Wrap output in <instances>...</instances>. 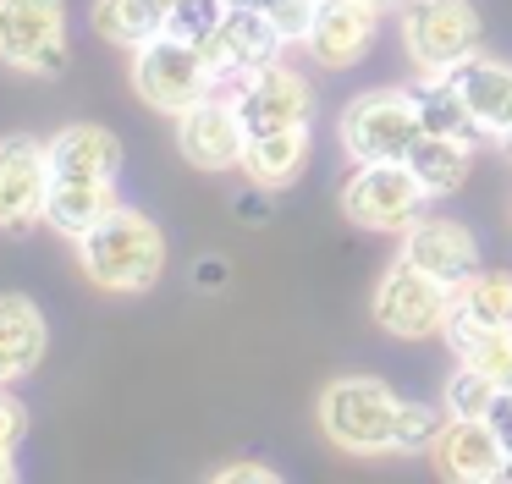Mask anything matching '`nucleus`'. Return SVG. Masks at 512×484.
I'll list each match as a JSON object with an SVG mask.
<instances>
[{
  "label": "nucleus",
  "mask_w": 512,
  "mask_h": 484,
  "mask_svg": "<svg viewBox=\"0 0 512 484\" xmlns=\"http://www.w3.org/2000/svg\"><path fill=\"white\" fill-rule=\"evenodd\" d=\"M320 424L331 446L353 451V457H375V451H430L446 418L419 402H402L375 374H342L320 396Z\"/></svg>",
  "instance_id": "nucleus-1"
},
{
  "label": "nucleus",
  "mask_w": 512,
  "mask_h": 484,
  "mask_svg": "<svg viewBox=\"0 0 512 484\" xmlns=\"http://www.w3.org/2000/svg\"><path fill=\"white\" fill-rule=\"evenodd\" d=\"M78 259H83V275H89L94 286L138 297L160 281V270H166V231H160L144 209L116 204L100 226L78 237Z\"/></svg>",
  "instance_id": "nucleus-2"
},
{
  "label": "nucleus",
  "mask_w": 512,
  "mask_h": 484,
  "mask_svg": "<svg viewBox=\"0 0 512 484\" xmlns=\"http://www.w3.org/2000/svg\"><path fill=\"white\" fill-rule=\"evenodd\" d=\"M133 88L149 110L182 116V110H193L199 99L215 94V66L204 55V44L177 39V33H155L133 55Z\"/></svg>",
  "instance_id": "nucleus-3"
},
{
  "label": "nucleus",
  "mask_w": 512,
  "mask_h": 484,
  "mask_svg": "<svg viewBox=\"0 0 512 484\" xmlns=\"http://www.w3.org/2000/svg\"><path fill=\"white\" fill-rule=\"evenodd\" d=\"M402 44L424 77L452 72L485 50V22L468 0H402Z\"/></svg>",
  "instance_id": "nucleus-4"
},
{
  "label": "nucleus",
  "mask_w": 512,
  "mask_h": 484,
  "mask_svg": "<svg viewBox=\"0 0 512 484\" xmlns=\"http://www.w3.org/2000/svg\"><path fill=\"white\" fill-rule=\"evenodd\" d=\"M452 308H457V292L441 275L419 270L413 259H397L375 281V319H380V330H391V336H402V341L446 336Z\"/></svg>",
  "instance_id": "nucleus-5"
},
{
  "label": "nucleus",
  "mask_w": 512,
  "mask_h": 484,
  "mask_svg": "<svg viewBox=\"0 0 512 484\" xmlns=\"http://www.w3.org/2000/svg\"><path fill=\"white\" fill-rule=\"evenodd\" d=\"M424 138V116L419 99L402 94V88H375V94H358L342 110V143L358 165L369 160H408L413 143Z\"/></svg>",
  "instance_id": "nucleus-6"
},
{
  "label": "nucleus",
  "mask_w": 512,
  "mask_h": 484,
  "mask_svg": "<svg viewBox=\"0 0 512 484\" xmlns=\"http://www.w3.org/2000/svg\"><path fill=\"white\" fill-rule=\"evenodd\" d=\"M424 204L430 193L408 160H369L342 187V215L364 231H408L424 215Z\"/></svg>",
  "instance_id": "nucleus-7"
},
{
  "label": "nucleus",
  "mask_w": 512,
  "mask_h": 484,
  "mask_svg": "<svg viewBox=\"0 0 512 484\" xmlns=\"http://www.w3.org/2000/svg\"><path fill=\"white\" fill-rule=\"evenodd\" d=\"M0 61L28 77H61L67 72V6L0 0Z\"/></svg>",
  "instance_id": "nucleus-8"
},
{
  "label": "nucleus",
  "mask_w": 512,
  "mask_h": 484,
  "mask_svg": "<svg viewBox=\"0 0 512 484\" xmlns=\"http://www.w3.org/2000/svg\"><path fill=\"white\" fill-rule=\"evenodd\" d=\"M281 33H276V22L265 17L259 6H226V17H221V28L210 33V44H204V55H210V66H215V94H226V88H243V77H254L259 66H270V61H281ZM232 99V94H226Z\"/></svg>",
  "instance_id": "nucleus-9"
},
{
  "label": "nucleus",
  "mask_w": 512,
  "mask_h": 484,
  "mask_svg": "<svg viewBox=\"0 0 512 484\" xmlns=\"http://www.w3.org/2000/svg\"><path fill=\"white\" fill-rule=\"evenodd\" d=\"M50 149L28 132L0 138V231H28L50 204Z\"/></svg>",
  "instance_id": "nucleus-10"
},
{
  "label": "nucleus",
  "mask_w": 512,
  "mask_h": 484,
  "mask_svg": "<svg viewBox=\"0 0 512 484\" xmlns=\"http://www.w3.org/2000/svg\"><path fill=\"white\" fill-rule=\"evenodd\" d=\"M232 99H237V116H243L248 138L254 132H281V127H309L314 121V88L287 61H270L254 77H243V88Z\"/></svg>",
  "instance_id": "nucleus-11"
},
{
  "label": "nucleus",
  "mask_w": 512,
  "mask_h": 484,
  "mask_svg": "<svg viewBox=\"0 0 512 484\" xmlns=\"http://www.w3.org/2000/svg\"><path fill=\"white\" fill-rule=\"evenodd\" d=\"M177 149H182V160L199 165V171H232V165H243L248 127H243V116H237V99L210 94L193 110H182L177 116Z\"/></svg>",
  "instance_id": "nucleus-12"
},
{
  "label": "nucleus",
  "mask_w": 512,
  "mask_h": 484,
  "mask_svg": "<svg viewBox=\"0 0 512 484\" xmlns=\"http://www.w3.org/2000/svg\"><path fill=\"white\" fill-rule=\"evenodd\" d=\"M402 259H413L419 270L441 275L446 286H463L468 275L479 270V242L463 220H446V215H419L402 237Z\"/></svg>",
  "instance_id": "nucleus-13"
},
{
  "label": "nucleus",
  "mask_w": 512,
  "mask_h": 484,
  "mask_svg": "<svg viewBox=\"0 0 512 484\" xmlns=\"http://www.w3.org/2000/svg\"><path fill=\"white\" fill-rule=\"evenodd\" d=\"M375 6H364V0H320V11H314V28H309V55L325 66V72H347V66H358L369 55V44H375Z\"/></svg>",
  "instance_id": "nucleus-14"
},
{
  "label": "nucleus",
  "mask_w": 512,
  "mask_h": 484,
  "mask_svg": "<svg viewBox=\"0 0 512 484\" xmlns=\"http://www.w3.org/2000/svg\"><path fill=\"white\" fill-rule=\"evenodd\" d=\"M435 468L446 479H501L507 473V446L490 429V418H446L441 435H435Z\"/></svg>",
  "instance_id": "nucleus-15"
},
{
  "label": "nucleus",
  "mask_w": 512,
  "mask_h": 484,
  "mask_svg": "<svg viewBox=\"0 0 512 484\" xmlns=\"http://www.w3.org/2000/svg\"><path fill=\"white\" fill-rule=\"evenodd\" d=\"M45 149L56 182H116V171H122V138L111 127H94V121L61 127Z\"/></svg>",
  "instance_id": "nucleus-16"
},
{
  "label": "nucleus",
  "mask_w": 512,
  "mask_h": 484,
  "mask_svg": "<svg viewBox=\"0 0 512 484\" xmlns=\"http://www.w3.org/2000/svg\"><path fill=\"white\" fill-rule=\"evenodd\" d=\"M45 347H50V325L39 314V303L6 292L0 297V385L28 380L39 369V358H45Z\"/></svg>",
  "instance_id": "nucleus-17"
},
{
  "label": "nucleus",
  "mask_w": 512,
  "mask_h": 484,
  "mask_svg": "<svg viewBox=\"0 0 512 484\" xmlns=\"http://www.w3.org/2000/svg\"><path fill=\"white\" fill-rule=\"evenodd\" d=\"M452 88L468 99V110L479 116L485 132H501V121L512 116V61H496V55H468L463 66H452Z\"/></svg>",
  "instance_id": "nucleus-18"
},
{
  "label": "nucleus",
  "mask_w": 512,
  "mask_h": 484,
  "mask_svg": "<svg viewBox=\"0 0 512 484\" xmlns=\"http://www.w3.org/2000/svg\"><path fill=\"white\" fill-rule=\"evenodd\" d=\"M309 165V127H281V132H254L243 149V176L265 193L292 187Z\"/></svg>",
  "instance_id": "nucleus-19"
},
{
  "label": "nucleus",
  "mask_w": 512,
  "mask_h": 484,
  "mask_svg": "<svg viewBox=\"0 0 512 484\" xmlns=\"http://www.w3.org/2000/svg\"><path fill=\"white\" fill-rule=\"evenodd\" d=\"M116 204H122V198H116V182H50L45 226H56L61 237L78 242L83 231H94Z\"/></svg>",
  "instance_id": "nucleus-20"
},
{
  "label": "nucleus",
  "mask_w": 512,
  "mask_h": 484,
  "mask_svg": "<svg viewBox=\"0 0 512 484\" xmlns=\"http://www.w3.org/2000/svg\"><path fill=\"white\" fill-rule=\"evenodd\" d=\"M413 99H419V116H424V132H441V138H457L474 149L479 138H490L485 127H479V116L468 110V99L452 88V77L446 72H430L419 88H413Z\"/></svg>",
  "instance_id": "nucleus-21"
},
{
  "label": "nucleus",
  "mask_w": 512,
  "mask_h": 484,
  "mask_svg": "<svg viewBox=\"0 0 512 484\" xmlns=\"http://www.w3.org/2000/svg\"><path fill=\"white\" fill-rule=\"evenodd\" d=\"M171 0H94V33L111 44H149L155 33H166Z\"/></svg>",
  "instance_id": "nucleus-22"
},
{
  "label": "nucleus",
  "mask_w": 512,
  "mask_h": 484,
  "mask_svg": "<svg viewBox=\"0 0 512 484\" xmlns=\"http://www.w3.org/2000/svg\"><path fill=\"white\" fill-rule=\"evenodd\" d=\"M452 319L457 325H474V330L512 325V275L507 270H474L463 286H457Z\"/></svg>",
  "instance_id": "nucleus-23"
},
{
  "label": "nucleus",
  "mask_w": 512,
  "mask_h": 484,
  "mask_svg": "<svg viewBox=\"0 0 512 484\" xmlns=\"http://www.w3.org/2000/svg\"><path fill=\"white\" fill-rule=\"evenodd\" d=\"M408 165H413V176L424 182V193L446 198V193H457V187H463V176H468V143L441 138V132H424V138L413 143Z\"/></svg>",
  "instance_id": "nucleus-24"
},
{
  "label": "nucleus",
  "mask_w": 512,
  "mask_h": 484,
  "mask_svg": "<svg viewBox=\"0 0 512 484\" xmlns=\"http://www.w3.org/2000/svg\"><path fill=\"white\" fill-rule=\"evenodd\" d=\"M446 341H452L457 358L474 363L479 374H490L496 385H512V325H501V330H474V325H457V319H446Z\"/></svg>",
  "instance_id": "nucleus-25"
},
{
  "label": "nucleus",
  "mask_w": 512,
  "mask_h": 484,
  "mask_svg": "<svg viewBox=\"0 0 512 484\" xmlns=\"http://www.w3.org/2000/svg\"><path fill=\"white\" fill-rule=\"evenodd\" d=\"M501 385L490 380V374H479L474 363H463V369L446 380V418H485L490 402H496Z\"/></svg>",
  "instance_id": "nucleus-26"
},
{
  "label": "nucleus",
  "mask_w": 512,
  "mask_h": 484,
  "mask_svg": "<svg viewBox=\"0 0 512 484\" xmlns=\"http://www.w3.org/2000/svg\"><path fill=\"white\" fill-rule=\"evenodd\" d=\"M248 6L265 11L287 44H303V39H309V28H314V11H320V0H248Z\"/></svg>",
  "instance_id": "nucleus-27"
},
{
  "label": "nucleus",
  "mask_w": 512,
  "mask_h": 484,
  "mask_svg": "<svg viewBox=\"0 0 512 484\" xmlns=\"http://www.w3.org/2000/svg\"><path fill=\"white\" fill-rule=\"evenodd\" d=\"M23 435H28V407L0 385V451H17Z\"/></svg>",
  "instance_id": "nucleus-28"
},
{
  "label": "nucleus",
  "mask_w": 512,
  "mask_h": 484,
  "mask_svg": "<svg viewBox=\"0 0 512 484\" xmlns=\"http://www.w3.org/2000/svg\"><path fill=\"white\" fill-rule=\"evenodd\" d=\"M215 479H276V468H265V462H226Z\"/></svg>",
  "instance_id": "nucleus-29"
},
{
  "label": "nucleus",
  "mask_w": 512,
  "mask_h": 484,
  "mask_svg": "<svg viewBox=\"0 0 512 484\" xmlns=\"http://www.w3.org/2000/svg\"><path fill=\"white\" fill-rule=\"evenodd\" d=\"M199 281H204V286H221V281H226V264H221V259H204V264H199Z\"/></svg>",
  "instance_id": "nucleus-30"
},
{
  "label": "nucleus",
  "mask_w": 512,
  "mask_h": 484,
  "mask_svg": "<svg viewBox=\"0 0 512 484\" xmlns=\"http://www.w3.org/2000/svg\"><path fill=\"white\" fill-rule=\"evenodd\" d=\"M17 479V451H0V484Z\"/></svg>",
  "instance_id": "nucleus-31"
},
{
  "label": "nucleus",
  "mask_w": 512,
  "mask_h": 484,
  "mask_svg": "<svg viewBox=\"0 0 512 484\" xmlns=\"http://www.w3.org/2000/svg\"><path fill=\"white\" fill-rule=\"evenodd\" d=\"M496 138H501V149H507V160H512V116L501 121V132H496Z\"/></svg>",
  "instance_id": "nucleus-32"
},
{
  "label": "nucleus",
  "mask_w": 512,
  "mask_h": 484,
  "mask_svg": "<svg viewBox=\"0 0 512 484\" xmlns=\"http://www.w3.org/2000/svg\"><path fill=\"white\" fill-rule=\"evenodd\" d=\"M364 6H375V11H386V6H402V0H364Z\"/></svg>",
  "instance_id": "nucleus-33"
}]
</instances>
